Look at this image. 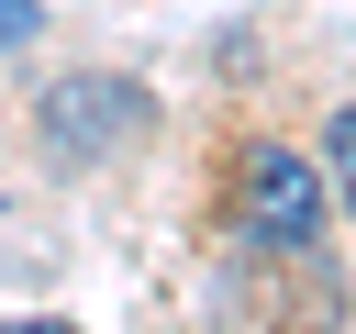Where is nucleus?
<instances>
[{
    "instance_id": "obj_2",
    "label": "nucleus",
    "mask_w": 356,
    "mask_h": 334,
    "mask_svg": "<svg viewBox=\"0 0 356 334\" xmlns=\"http://www.w3.org/2000/svg\"><path fill=\"white\" fill-rule=\"evenodd\" d=\"M156 122V100L134 89V78H67V89H44V145L56 156H111V145H134Z\"/></svg>"
},
{
    "instance_id": "obj_4",
    "label": "nucleus",
    "mask_w": 356,
    "mask_h": 334,
    "mask_svg": "<svg viewBox=\"0 0 356 334\" xmlns=\"http://www.w3.org/2000/svg\"><path fill=\"white\" fill-rule=\"evenodd\" d=\"M33 33H44V11L33 0H0V45H33Z\"/></svg>"
},
{
    "instance_id": "obj_1",
    "label": "nucleus",
    "mask_w": 356,
    "mask_h": 334,
    "mask_svg": "<svg viewBox=\"0 0 356 334\" xmlns=\"http://www.w3.org/2000/svg\"><path fill=\"white\" fill-rule=\"evenodd\" d=\"M245 234L278 245V256H312L323 245V167L289 156V145H256L245 156Z\"/></svg>"
},
{
    "instance_id": "obj_3",
    "label": "nucleus",
    "mask_w": 356,
    "mask_h": 334,
    "mask_svg": "<svg viewBox=\"0 0 356 334\" xmlns=\"http://www.w3.org/2000/svg\"><path fill=\"white\" fill-rule=\"evenodd\" d=\"M323 178H334V189H345V212H356V100L323 122Z\"/></svg>"
}]
</instances>
